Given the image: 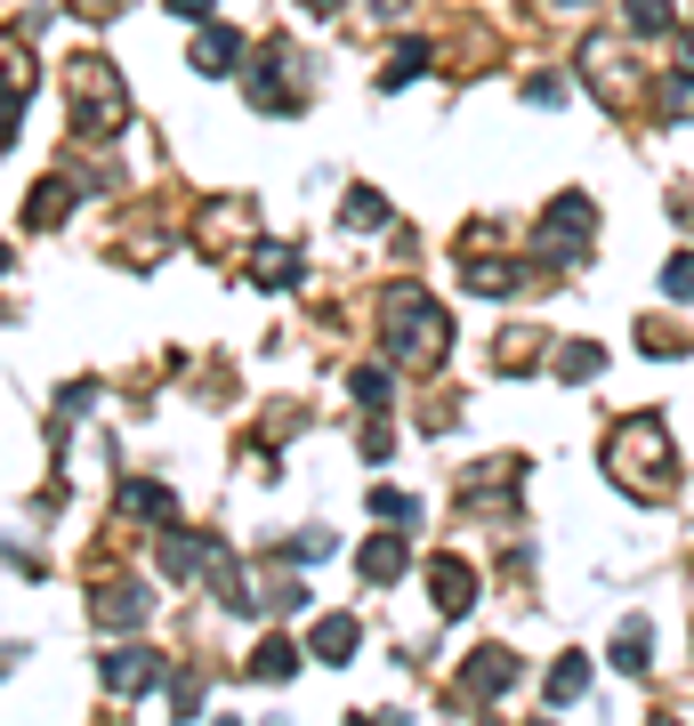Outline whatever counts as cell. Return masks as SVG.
Here are the masks:
<instances>
[{
  "label": "cell",
  "mask_w": 694,
  "mask_h": 726,
  "mask_svg": "<svg viewBox=\"0 0 694 726\" xmlns=\"http://www.w3.org/2000/svg\"><path fill=\"white\" fill-rule=\"evenodd\" d=\"M387 316H396V356H420V364H436V356H444V316H436L428 299L396 290V299H387Z\"/></svg>",
  "instance_id": "1"
},
{
  "label": "cell",
  "mask_w": 694,
  "mask_h": 726,
  "mask_svg": "<svg viewBox=\"0 0 694 726\" xmlns=\"http://www.w3.org/2000/svg\"><path fill=\"white\" fill-rule=\"evenodd\" d=\"M154 678H161L154 654H113V662H106V687H113V694H137V687H154Z\"/></svg>",
  "instance_id": "2"
},
{
  "label": "cell",
  "mask_w": 694,
  "mask_h": 726,
  "mask_svg": "<svg viewBox=\"0 0 694 726\" xmlns=\"http://www.w3.org/2000/svg\"><path fill=\"white\" fill-rule=\"evenodd\" d=\"M235 57H242V40H235V33H202V40H194V66H202V73L235 66Z\"/></svg>",
  "instance_id": "3"
},
{
  "label": "cell",
  "mask_w": 694,
  "mask_h": 726,
  "mask_svg": "<svg viewBox=\"0 0 694 726\" xmlns=\"http://www.w3.org/2000/svg\"><path fill=\"white\" fill-rule=\"evenodd\" d=\"M347 646H356V621H347V614H332V621L315 630V654H323V662H347Z\"/></svg>",
  "instance_id": "4"
},
{
  "label": "cell",
  "mask_w": 694,
  "mask_h": 726,
  "mask_svg": "<svg viewBox=\"0 0 694 726\" xmlns=\"http://www.w3.org/2000/svg\"><path fill=\"white\" fill-rule=\"evenodd\" d=\"M436 606H444V614H460V606H468V573L453 566V557L436 566Z\"/></svg>",
  "instance_id": "5"
},
{
  "label": "cell",
  "mask_w": 694,
  "mask_h": 726,
  "mask_svg": "<svg viewBox=\"0 0 694 726\" xmlns=\"http://www.w3.org/2000/svg\"><path fill=\"white\" fill-rule=\"evenodd\" d=\"M508 678H517V662H508V654H493V662H477V670H468V687H477V694H501Z\"/></svg>",
  "instance_id": "6"
},
{
  "label": "cell",
  "mask_w": 694,
  "mask_h": 726,
  "mask_svg": "<svg viewBox=\"0 0 694 726\" xmlns=\"http://www.w3.org/2000/svg\"><path fill=\"white\" fill-rule=\"evenodd\" d=\"M589 687V662H558V670H549V702H574Z\"/></svg>",
  "instance_id": "7"
},
{
  "label": "cell",
  "mask_w": 694,
  "mask_h": 726,
  "mask_svg": "<svg viewBox=\"0 0 694 726\" xmlns=\"http://www.w3.org/2000/svg\"><path fill=\"white\" fill-rule=\"evenodd\" d=\"M396 566H404L396 541H372V549H363V573H372V581H396Z\"/></svg>",
  "instance_id": "8"
},
{
  "label": "cell",
  "mask_w": 694,
  "mask_h": 726,
  "mask_svg": "<svg viewBox=\"0 0 694 726\" xmlns=\"http://www.w3.org/2000/svg\"><path fill=\"white\" fill-rule=\"evenodd\" d=\"M387 211H380V194L372 186H356V194H347V226H380Z\"/></svg>",
  "instance_id": "9"
},
{
  "label": "cell",
  "mask_w": 694,
  "mask_h": 726,
  "mask_svg": "<svg viewBox=\"0 0 694 726\" xmlns=\"http://www.w3.org/2000/svg\"><path fill=\"white\" fill-rule=\"evenodd\" d=\"M662 290H670V299H694V259H670L662 266Z\"/></svg>",
  "instance_id": "10"
},
{
  "label": "cell",
  "mask_w": 694,
  "mask_h": 726,
  "mask_svg": "<svg viewBox=\"0 0 694 726\" xmlns=\"http://www.w3.org/2000/svg\"><path fill=\"white\" fill-rule=\"evenodd\" d=\"M622 670H646V621H630V630H622Z\"/></svg>",
  "instance_id": "11"
},
{
  "label": "cell",
  "mask_w": 694,
  "mask_h": 726,
  "mask_svg": "<svg viewBox=\"0 0 694 726\" xmlns=\"http://www.w3.org/2000/svg\"><path fill=\"white\" fill-rule=\"evenodd\" d=\"M630 25L655 33V25H670V9H662V0H630Z\"/></svg>",
  "instance_id": "12"
},
{
  "label": "cell",
  "mask_w": 694,
  "mask_h": 726,
  "mask_svg": "<svg viewBox=\"0 0 694 726\" xmlns=\"http://www.w3.org/2000/svg\"><path fill=\"white\" fill-rule=\"evenodd\" d=\"M170 9H178V16H211V0H170Z\"/></svg>",
  "instance_id": "13"
}]
</instances>
